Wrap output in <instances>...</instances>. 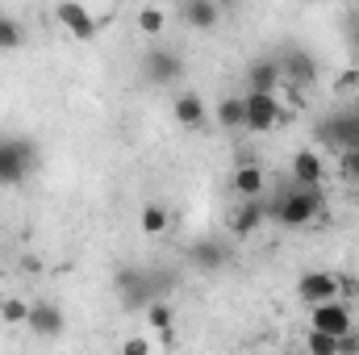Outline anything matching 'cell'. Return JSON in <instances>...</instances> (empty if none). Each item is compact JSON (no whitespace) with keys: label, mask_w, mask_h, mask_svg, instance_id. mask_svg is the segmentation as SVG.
Wrapping results in <instances>:
<instances>
[{"label":"cell","mask_w":359,"mask_h":355,"mask_svg":"<svg viewBox=\"0 0 359 355\" xmlns=\"http://www.w3.org/2000/svg\"><path fill=\"white\" fill-rule=\"evenodd\" d=\"M322 188H301L288 180V188L276 192V201L268 205V217L276 226H288V230H301V226H313L318 209H322Z\"/></svg>","instance_id":"obj_1"},{"label":"cell","mask_w":359,"mask_h":355,"mask_svg":"<svg viewBox=\"0 0 359 355\" xmlns=\"http://www.w3.org/2000/svg\"><path fill=\"white\" fill-rule=\"evenodd\" d=\"M38 172V147L21 134H0V188H21Z\"/></svg>","instance_id":"obj_2"},{"label":"cell","mask_w":359,"mask_h":355,"mask_svg":"<svg viewBox=\"0 0 359 355\" xmlns=\"http://www.w3.org/2000/svg\"><path fill=\"white\" fill-rule=\"evenodd\" d=\"M113 293L121 297V309H147L151 301H159L151 267H134V264H121L113 272Z\"/></svg>","instance_id":"obj_3"},{"label":"cell","mask_w":359,"mask_h":355,"mask_svg":"<svg viewBox=\"0 0 359 355\" xmlns=\"http://www.w3.org/2000/svg\"><path fill=\"white\" fill-rule=\"evenodd\" d=\"M318 142L334 147L339 155H347V151H359V105L334 109L330 117H322V121H318Z\"/></svg>","instance_id":"obj_4"},{"label":"cell","mask_w":359,"mask_h":355,"mask_svg":"<svg viewBox=\"0 0 359 355\" xmlns=\"http://www.w3.org/2000/svg\"><path fill=\"white\" fill-rule=\"evenodd\" d=\"M142 76H147V84H155V88L176 84L180 76H184V55L172 51V46H151V51L142 55Z\"/></svg>","instance_id":"obj_5"},{"label":"cell","mask_w":359,"mask_h":355,"mask_svg":"<svg viewBox=\"0 0 359 355\" xmlns=\"http://www.w3.org/2000/svg\"><path fill=\"white\" fill-rule=\"evenodd\" d=\"M309 330H313V335L343 339L347 330H355L351 305H347V301H326V305H313V309H309Z\"/></svg>","instance_id":"obj_6"},{"label":"cell","mask_w":359,"mask_h":355,"mask_svg":"<svg viewBox=\"0 0 359 355\" xmlns=\"http://www.w3.org/2000/svg\"><path fill=\"white\" fill-rule=\"evenodd\" d=\"M243 105H247V130L251 134H268V130H276L284 121L280 96H271V92H247Z\"/></svg>","instance_id":"obj_7"},{"label":"cell","mask_w":359,"mask_h":355,"mask_svg":"<svg viewBox=\"0 0 359 355\" xmlns=\"http://www.w3.org/2000/svg\"><path fill=\"white\" fill-rule=\"evenodd\" d=\"M25 326H29L34 339H46V343H50V339H63V330H67V314H63L59 301H46V297H42V301L29 305V322H25Z\"/></svg>","instance_id":"obj_8"},{"label":"cell","mask_w":359,"mask_h":355,"mask_svg":"<svg viewBox=\"0 0 359 355\" xmlns=\"http://www.w3.org/2000/svg\"><path fill=\"white\" fill-rule=\"evenodd\" d=\"M55 21H59L72 38H80V42H92V38L100 34V21L92 17V8L88 4H76V0L55 4Z\"/></svg>","instance_id":"obj_9"},{"label":"cell","mask_w":359,"mask_h":355,"mask_svg":"<svg viewBox=\"0 0 359 355\" xmlns=\"http://www.w3.org/2000/svg\"><path fill=\"white\" fill-rule=\"evenodd\" d=\"M184 260L192 272H201V276H213V272H222V267L230 264V247L222 243V239H196L188 251H184Z\"/></svg>","instance_id":"obj_10"},{"label":"cell","mask_w":359,"mask_h":355,"mask_svg":"<svg viewBox=\"0 0 359 355\" xmlns=\"http://www.w3.org/2000/svg\"><path fill=\"white\" fill-rule=\"evenodd\" d=\"M276 63L284 72V84H313L318 80V59L309 51H301V46H284L276 55Z\"/></svg>","instance_id":"obj_11"},{"label":"cell","mask_w":359,"mask_h":355,"mask_svg":"<svg viewBox=\"0 0 359 355\" xmlns=\"http://www.w3.org/2000/svg\"><path fill=\"white\" fill-rule=\"evenodd\" d=\"M297 297L313 309V305H326V301H339V276L330 272H305L297 280Z\"/></svg>","instance_id":"obj_12"},{"label":"cell","mask_w":359,"mask_h":355,"mask_svg":"<svg viewBox=\"0 0 359 355\" xmlns=\"http://www.w3.org/2000/svg\"><path fill=\"white\" fill-rule=\"evenodd\" d=\"M280 84H284V72H280L276 55H259L247 63V92H271L276 96Z\"/></svg>","instance_id":"obj_13"},{"label":"cell","mask_w":359,"mask_h":355,"mask_svg":"<svg viewBox=\"0 0 359 355\" xmlns=\"http://www.w3.org/2000/svg\"><path fill=\"white\" fill-rule=\"evenodd\" d=\"M288 172H292V184H301V188H322V180H326V163H322V155H318L313 147H305V151L292 155Z\"/></svg>","instance_id":"obj_14"},{"label":"cell","mask_w":359,"mask_h":355,"mask_svg":"<svg viewBox=\"0 0 359 355\" xmlns=\"http://www.w3.org/2000/svg\"><path fill=\"white\" fill-rule=\"evenodd\" d=\"M230 188L238 192V201H259L268 192V176H264L259 163H238L234 176H230Z\"/></svg>","instance_id":"obj_15"},{"label":"cell","mask_w":359,"mask_h":355,"mask_svg":"<svg viewBox=\"0 0 359 355\" xmlns=\"http://www.w3.org/2000/svg\"><path fill=\"white\" fill-rule=\"evenodd\" d=\"M180 21L188 25V29H213L217 21H222V8L213 4V0H184L180 4Z\"/></svg>","instance_id":"obj_16"},{"label":"cell","mask_w":359,"mask_h":355,"mask_svg":"<svg viewBox=\"0 0 359 355\" xmlns=\"http://www.w3.org/2000/svg\"><path fill=\"white\" fill-rule=\"evenodd\" d=\"M264 222H268V205H264V201H238V209H234V217H230V234L247 239V234H255Z\"/></svg>","instance_id":"obj_17"},{"label":"cell","mask_w":359,"mask_h":355,"mask_svg":"<svg viewBox=\"0 0 359 355\" xmlns=\"http://www.w3.org/2000/svg\"><path fill=\"white\" fill-rule=\"evenodd\" d=\"M172 117H176L180 126H188V130L205 126V96L201 92H180L176 100H172Z\"/></svg>","instance_id":"obj_18"},{"label":"cell","mask_w":359,"mask_h":355,"mask_svg":"<svg viewBox=\"0 0 359 355\" xmlns=\"http://www.w3.org/2000/svg\"><path fill=\"white\" fill-rule=\"evenodd\" d=\"M142 314H147V335H159V339H172L176 335V314H172L168 301H151Z\"/></svg>","instance_id":"obj_19"},{"label":"cell","mask_w":359,"mask_h":355,"mask_svg":"<svg viewBox=\"0 0 359 355\" xmlns=\"http://www.w3.org/2000/svg\"><path fill=\"white\" fill-rule=\"evenodd\" d=\"M217 126L222 130H247V105H243V96H222L217 100Z\"/></svg>","instance_id":"obj_20"},{"label":"cell","mask_w":359,"mask_h":355,"mask_svg":"<svg viewBox=\"0 0 359 355\" xmlns=\"http://www.w3.org/2000/svg\"><path fill=\"white\" fill-rule=\"evenodd\" d=\"M138 226H142V234L159 239V234H168V226H172V213H168L159 201H147V205H142V213H138Z\"/></svg>","instance_id":"obj_21"},{"label":"cell","mask_w":359,"mask_h":355,"mask_svg":"<svg viewBox=\"0 0 359 355\" xmlns=\"http://www.w3.org/2000/svg\"><path fill=\"white\" fill-rule=\"evenodd\" d=\"M17 46H25V25L21 17L0 8V51H17Z\"/></svg>","instance_id":"obj_22"},{"label":"cell","mask_w":359,"mask_h":355,"mask_svg":"<svg viewBox=\"0 0 359 355\" xmlns=\"http://www.w3.org/2000/svg\"><path fill=\"white\" fill-rule=\"evenodd\" d=\"M29 305H34V301H25V297H8V301H0V322H8V326H25V322H29Z\"/></svg>","instance_id":"obj_23"},{"label":"cell","mask_w":359,"mask_h":355,"mask_svg":"<svg viewBox=\"0 0 359 355\" xmlns=\"http://www.w3.org/2000/svg\"><path fill=\"white\" fill-rule=\"evenodd\" d=\"M163 25H168V13L163 8H155V4L138 8V29L142 34H163Z\"/></svg>","instance_id":"obj_24"},{"label":"cell","mask_w":359,"mask_h":355,"mask_svg":"<svg viewBox=\"0 0 359 355\" xmlns=\"http://www.w3.org/2000/svg\"><path fill=\"white\" fill-rule=\"evenodd\" d=\"M305 355H339V339H330V335H305Z\"/></svg>","instance_id":"obj_25"},{"label":"cell","mask_w":359,"mask_h":355,"mask_svg":"<svg viewBox=\"0 0 359 355\" xmlns=\"http://www.w3.org/2000/svg\"><path fill=\"white\" fill-rule=\"evenodd\" d=\"M117 355H151V335H130Z\"/></svg>","instance_id":"obj_26"},{"label":"cell","mask_w":359,"mask_h":355,"mask_svg":"<svg viewBox=\"0 0 359 355\" xmlns=\"http://www.w3.org/2000/svg\"><path fill=\"white\" fill-rule=\"evenodd\" d=\"M339 168H343V176H347V180H359V151L339 155Z\"/></svg>","instance_id":"obj_27"},{"label":"cell","mask_w":359,"mask_h":355,"mask_svg":"<svg viewBox=\"0 0 359 355\" xmlns=\"http://www.w3.org/2000/svg\"><path fill=\"white\" fill-rule=\"evenodd\" d=\"M339 355H359V330H347L339 339Z\"/></svg>","instance_id":"obj_28"},{"label":"cell","mask_w":359,"mask_h":355,"mask_svg":"<svg viewBox=\"0 0 359 355\" xmlns=\"http://www.w3.org/2000/svg\"><path fill=\"white\" fill-rule=\"evenodd\" d=\"M334 88H339V92H351V88H359V67H351V72H343V76L334 80Z\"/></svg>","instance_id":"obj_29"},{"label":"cell","mask_w":359,"mask_h":355,"mask_svg":"<svg viewBox=\"0 0 359 355\" xmlns=\"http://www.w3.org/2000/svg\"><path fill=\"white\" fill-rule=\"evenodd\" d=\"M21 272H25V276H38V272H42V260H38V255H25V260H21Z\"/></svg>","instance_id":"obj_30"}]
</instances>
